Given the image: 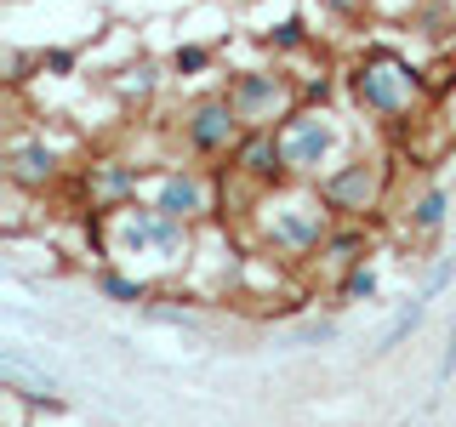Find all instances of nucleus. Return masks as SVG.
I'll list each match as a JSON object with an SVG mask.
<instances>
[{
  "mask_svg": "<svg viewBox=\"0 0 456 427\" xmlns=\"http://www.w3.org/2000/svg\"><path fill=\"white\" fill-rule=\"evenodd\" d=\"M342 92H348L354 114H365L370 125H411L428 103V75L411 57H399L388 46L360 52L348 68H342Z\"/></svg>",
  "mask_w": 456,
  "mask_h": 427,
  "instance_id": "1",
  "label": "nucleus"
},
{
  "mask_svg": "<svg viewBox=\"0 0 456 427\" xmlns=\"http://www.w3.org/2000/svg\"><path fill=\"white\" fill-rule=\"evenodd\" d=\"M256 222V246L285 256V262H308L320 256V246L331 239V228L342 222L331 205H325L320 182H285V189H263L251 205Z\"/></svg>",
  "mask_w": 456,
  "mask_h": 427,
  "instance_id": "2",
  "label": "nucleus"
},
{
  "mask_svg": "<svg viewBox=\"0 0 456 427\" xmlns=\"http://www.w3.org/2000/svg\"><path fill=\"white\" fill-rule=\"evenodd\" d=\"M109 251L126 256V262H142L149 274H177L189 268V251H194V222L171 217L154 199H132V205L109 211Z\"/></svg>",
  "mask_w": 456,
  "mask_h": 427,
  "instance_id": "3",
  "label": "nucleus"
},
{
  "mask_svg": "<svg viewBox=\"0 0 456 427\" xmlns=\"http://www.w3.org/2000/svg\"><path fill=\"white\" fill-rule=\"evenodd\" d=\"M280 142H285V160H291L297 182H320L331 165H342L354 154V132L331 103H297L280 120Z\"/></svg>",
  "mask_w": 456,
  "mask_h": 427,
  "instance_id": "4",
  "label": "nucleus"
},
{
  "mask_svg": "<svg viewBox=\"0 0 456 427\" xmlns=\"http://www.w3.org/2000/svg\"><path fill=\"white\" fill-rule=\"evenodd\" d=\"M171 137H177V149L189 160H228L234 142L246 137V120L228 103V92H194L171 120Z\"/></svg>",
  "mask_w": 456,
  "mask_h": 427,
  "instance_id": "5",
  "label": "nucleus"
},
{
  "mask_svg": "<svg viewBox=\"0 0 456 427\" xmlns=\"http://www.w3.org/2000/svg\"><path fill=\"white\" fill-rule=\"evenodd\" d=\"M320 194L342 222H370L388 205V160L382 154H348L320 177Z\"/></svg>",
  "mask_w": 456,
  "mask_h": 427,
  "instance_id": "6",
  "label": "nucleus"
},
{
  "mask_svg": "<svg viewBox=\"0 0 456 427\" xmlns=\"http://www.w3.org/2000/svg\"><path fill=\"white\" fill-rule=\"evenodd\" d=\"M223 92H228V103L240 109L246 132H251V125H280L285 114L303 103V92H297V75H291L285 63H251V68H234Z\"/></svg>",
  "mask_w": 456,
  "mask_h": 427,
  "instance_id": "7",
  "label": "nucleus"
},
{
  "mask_svg": "<svg viewBox=\"0 0 456 427\" xmlns=\"http://www.w3.org/2000/svg\"><path fill=\"white\" fill-rule=\"evenodd\" d=\"M69 177V149L46 137V125H18L6 137V182L18 194H52Z\"/></svg>",
  "mask_w": 456,
  "mask_h": 427,
  "instance_id": "8",
  "label": "nucleus"
},
{
  "mask_svg": "<svg viewBox=\"0 0 456 427\" xmlns=\"http://www.w3.org/2000/svg\"><path fill=\"white\" fill-rule=\"evenodd\" d=\"M217 194H223V177H211V171L200 165H183V160H166L160 171H149V194L160 211L183 222H211L217 217Z\"/></svg>",
  "mask_w": 456,
  "mask_h": 427,
  "instance_id": "9",
  "label": "nucleus"
},
{
  "mask_svg": "<svg viewBox=\"0 0 456 427\" xmlns=\"http://www.w3.org/2000/svg\"><path fill=\"white\" fill-rule=\"evenodd\" d=\"M228 177L246 182V189H285L291 177V160H285V142H280V125H251L246 137L234 142V154H228Z\"/></svg>",
  "mask_w": 456,
  "mask_h": 427,
  "instance_id": "10",
  "label": "nucleus"
},
{
  "mask_svg": "<svg viewBox=\"0 0 456 427\" xmlns=\"http://www.w3.org/2000/svg\"><path fill=\"white\" fill-rule=\"evenodd\" d=\"M80 194L97 217H109V211H120V205L149 194V171L137 160H126V154H97V160L80 165Z\"/></svg>",
  "mask_w": 456,
  "mask_h": 427,
  "instance_id": "11",
  "label": "nucleus"
},
{
  "mask_svg": "<svg viewBox=\"0 0 456 427\" xmlns=\"http://www.w3.org/2000/svg\"><path fill=\"white\" fill-rule=\"evenodd\" d=\"M445 217H451V189H439V182H428V189L405 205V217H399V228H405L411 246H428V239L445 234Z\"/></svg>",
  "mask_w": 456,
  "mask_h": 427,
  "instance_id": "12",
  "label": "nucleus"
},
{
  "mask_svg": "<svg viewBox=\"0 0 456 427\" xmlns=\"http://www.w3.org/2000/svg\"><path fill=\"white\" fill-rule=\"evenodd\" d=\"M370 262V228L365 222H337L331 239L320 246V268L325 274H348V268Z\"/></svg>",
  "mask_w": 456,
  "mask_h": 427,
  "instance_id": "13",
  "label": "nucleus"
},
{
  "mask_svg": "<svg viewBox=\"0 0 456 427\" xmlns=\"http://www.w3.org/2000/svg\"><path fill=\"white\" fill-rule=\"evenodd\" d=\"M256 40H263V52L274 57V63H291V57H303V52L314 46V28H308V23H303V18H297V12H291V18L268 23V28H263V35H256Z\"/></svg>",
  "mask_w": 456,
  "mask_h": 427,
  "instance_id": "14",
  "label": "nucleus"
},
{
  "mask_svg": "<svg viewBox=\"0 0 456 427\" xmlns=\"http://www.w3.org/2000/svg\"><path fill=\"white\" fill-rule=\"evenodd\" d=\"M97 296H109V302H120V308H137V302H149L154 296V274H120V268H97Z\"/></svg>",
  "mask_w": 456,
  "mask_h": 427,
  "instance_id": "15",
  "label": "nucleus"
},
{
  "mask_svg": "<svg viewBox=\"0 0 456 427\" xmlns=\"http://www.w3.org/2000/svg\"><path fill=\"white\" fill-rule=\"evenodd\" d=\"M166 68H171V80H200V75L217 68V46H206V40H183V46L166 52Z\"/></svg>",
  "mask_w": 456,
  "mask_h": 427,
  "instance_id": "16",
  "label": "nucleus"
},
{
  "mask_svg": "<svg viewBox=\"0 0 456 427\" xmlns=\"http://www.w3.org/2000/svg\"><path fill=\"white\" fill-rule=\"evenodd\" d=\"M377 296H382L377 262H360L348 274H337V308H360V302H377Z\"/></svg>",
  "mask_w": 456,
  "mask_h": 427,
  "instance_id": "17",
  "label": "nucleus"
},
{
  "mask_svg": "<svg viewBox=\"0 0 456 427\" xmlns=\"http://www.w3.org/2000/svg\"><path fill=\"white\" fill-rule=\"evenodd\" d=\"M166 75H171L166 63H149V57H137L132 68H120V92H126V97H137V103H142V97H154V85H160Z\"/></svg>",
  "mask_w": 456,
  "mask_h": 427,
  "instance_id": "18",
  "label": "nucleus"
},
{
  "mask_svg": "<svg viewBox=\"0 0 456 427\" xmlns=\"http://www.w3.org/2000/svg\"><path fill=\"white\" fill-rule=\"evenodd\" d=\"M422 319H428V296H417V302H411V308H399V319H394L388 331L377 336V353H394V348H399V342H405L411 331H417Z\"/></svg>",
  "mask_w": 456,
  "mask_h": 427,
  "instance_id": "19",
  "label": "nucleus"
},
{
  "mask_svg": "<svg viewBox=\"0 0 456 427\" xmlns=\"http://www.w3.org/2000/svg\"><path fill=\"white\" fill-rule=\"evenodd\" d=\"M35 68H40V75H52V80H69L80 68V52L75 46H46V52H35Z\"/></svg>",
  "mask_w": 456,
  "mask_h": 427,
  "instance_id": "20",
  "label": "nucleus"
},
{
  "mask_svg": "<svg viewBox=\"0 0 456 427\" xmlns=\"http://www.w3.org/2000/svg\"><path fill=\"white\" fill-rule=\"evenodd\" d=\"M297 92H303V103H331V97H337V75H331V68H320V75L308 68V75H297Z\"/></svg>",
  "mask_w": 456,
  "mask_h": 427,
  "instance_id": "21",
  "label": "nucleus"
},
{
  "mask_svg": "<svg viewBox=\"0 0 456 427\" xmlns=\"http://www.w3.org/2000/svg\"><path fill=\"white\" fill-rule=\"evenodd\" d=\"M451 279H456V256H445V262H439L434 274H428V285H422V296H439V291H445Z\"/></svg>",
  "mask_w": 456,
  "mask_h": 427,
  "instance_id": "22",
  "label": "nucleus"
},
{
  "mask_svg": "<svg viewBox=\"0 0 456 427\" xmlns=\"http://www.w3.org/2000/svg\"><path fill=\"white\" fill-rule=\"evenodd\" d=\"M370 0H320V12H331V18H360Z\"/></svg>",
  "mask_w": 456,
  "mask_h": 427,
  "instance_id": "23",
  "label": "nucleus"
}]
</instances>
